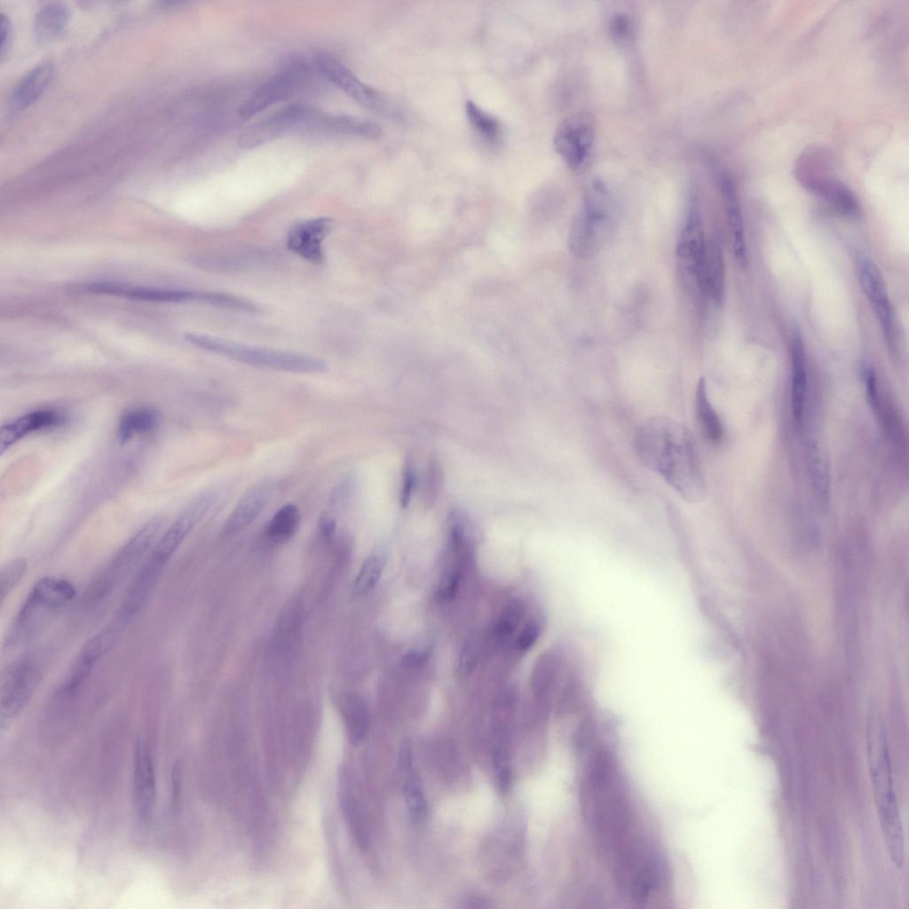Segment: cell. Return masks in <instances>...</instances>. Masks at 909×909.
Wrapping results in <instances>:
<instances>
[{"mask_svg":"<svg viewBox=\"0 0 909 909\" xmlns=\"http://www.w3.org/2000/svg\"><path fill=\"white\" fill-rule=\"evenodd\" d=\"M634 447L640 461L660 474L684 500L701 501L706 485L693 437L679 422L658 416L636 430Z\"/></svg>","mask_w":909,"mask_h":909,"instance_id":"cell-1","label":"cell"},{"mask_svg":"<svg viewBox=\"0 0 909 909\" xmlns=\"http://www.w3.org/2000/svg\"><path fill=\"white\" fill-rule=\"evenodd\" d=\"M866 752L884 841L891 861L901 868L905 862L903 827L894 792L889 744L882 723L877 726L868 724Z\"/></svg>","mask_w":909,"mask_h":909,"instance_id":"cell-2","label":"cell"},{"mask_svg":"<svg viewBox=\"0 0 909 909\" xmlns=\"http://www.w3.org/2000/svg\"><path fill=\"white\" fill-rule=\"evenodd\" d=\"M186 339L202 349L257 367L299 374L322 373L328 368L324 360L301 353L254 347L201 334H187Z\"/></svg>","mask_w":909,"mask_h":909,"instance_id":"cell-3","label":"cell"},{"mask_svg":"<svg viewBox=\"0 0 909 909\" xmlns=\"http://www.w3.org/2000/svg\"><path fill=\"white\" fill-rule=\"evenodd\" d=\"M604 187H597L586 195L582 207L571 223L568 249L581 259L597 255L612 235L615 217Z\"/></svg>","mask_w":909,"mask_h":909,"instance_id":"cell-4","label":"cell"},{"mask_svg":"<svg viewBox=\"0 0 909 909\" xmlns=\"http://www.w3.org/2000/svg\"><path fill=\"white\" fill-rule=\"evenodd\" d=\"M75 586L67 579L43 577L28 592L14 618L9 642L29 637L46 619L75 597Z\"/></svg>","mask_w":909,"mask_h":909,"instance_id":"cell-5","label":"cell"},{"mask_svg":"<svg viewBox=\"0 0 909 909\" xmlns=\"http://www.w3.org/2000/svg\"><path fill=\"white\" fill-rule=\"evenodd\" d=\"M161 527V519H151L121 548L90 587V600L100 601L107 597L129 576L154 546Z\"/></svg>","mask_w":909,"mask_h":909,"instance_id":"cell-6","label":"cell"},{"mask_svg":"<svg viewBox=\"0 0 909 909\" xmlns=\"http://www.w3.org/2000/svg\"><path fill=\"white\" fill-rule=\"evenodd\" d=\"M39 661L24 656L8 666L2 674L0 723L4 728L25 708L41 679Z\"/></svg>","mask_w":909,"mask_h":909,"instance_id":"cell-7","label":"cell"},{"mask_svg":"<svg viewBox=\"0 0 909 909\" xmlns=\"http://www.w3.org/2000/svg\"><path fill=\"white\" fill-rule=\"evenodd\" d=\"M706 249L707 242L701 216L698 207L692 204L677 241L676 255L687 289L698 297H701Z\"/></svg>","mask_w":909,"mask_h":909,"instance_id":"cell-8","label":"cell"},{"mask_svg":"<svg viewBox=\"0 0 909 909\" xmlns=\"http://www.w3.org/2000/svg\"><path fill=\"white\" fill-rule=\"evenodd\" d=\"M310 75V67L303 62H295L260 84L241 105L239 115L250 119L270 106L292 96Z\"/></svg>","mask_w":909,"mask_h":909,"instance_id":"cell-9","label":"cell"},{"mask_svg":"<svg viewBox=\"0 0 909 909\" xmlns=\"http://www.w3.org/2000/svg\"><path fill=\"white\" fill-rule=\"evenodd\" d=\"M596 125L593 117L586 112L575 113L557 126L554 146L565 162L573 170L581 169L588 162L593 148Z\"/></svg>","mask_w":909,"mask_h":909,"instance_id":"cell-10","label":"cell"},{"mask_svg":"<svg viewBox=\"0 0 909 909\" xmlns=\"http://www.w3.org/2000/svg\"><path fill=\"white\" fill-rule=\"evenodd\" d=\"M320 114L301 105H290L251 124L237 138L241 148H253L273 140L300 125L316 124Z\"/></svg>","mask_w":909,"mask_h":909,"instance_id":"cell-11","label":"cell"},{"mask_svg":"<svg viewBox=\"0 0 909 909\" xmlns=\"http://www.w3.org/2000/svg\"><path fill=\"white\" fill-rule=\"evenodd\" d=\"M218 496L217 489L199 495L158 539L149 557L166 565L192 529L211 510Z\"/></svg>","mask_w":909,"mask_h":909,"instance_id":"cell-12","label":"cell"},{"mask_svg":"<svg viewBox=\"0 0 909 909\" xmlns=\"http://www.w3.org/2000/svg\"><path fill=\"white\" fill-rule=\"evenodd\" d=\"M121 629L115 623L114 627L94 635L83 645L59 689V697L69 698L77 692L97 663L114 646Z\"/></svg>","mask_w":909,"mask_h":909,"instance_id":"cell-13","label":"cell"},{"mask_svg":"<svg viewBox=\"0 0 909 909\" xmlns=\"http://www.w3.org/2000/svg\"><path fill=\"white\" fill-rule=\"evenodd\" d=\"M857 273L861 289L873 309L889 348L894 347L892 307L885 280L876 264L867 256L857 259Z\"/></svg>","mask_w":909,"mask_h":909,"instance_id":"cell-14","label":"cell"},{"mask_svg":"<svg viewBox=\"0 0 909 909\" xmlns=\"http://www.w3.org/2000/svg\"><path fill=\"white\" fill-rule=\"evenodd\" d=\"M132 794L138 819L148 824L153 819L156 801V781L153 756L147 743L138 739L133 754Z\"/></svg>","mask_w":909,"mask_h":909,"instance_id":"cell-15","label":"cell"},{"mask_svg":"<svg viewBox=\"0 0 909 909\" xmlns=\"http://www.w3.org/2000/svg\"><path fill=\"white\" fill-rule=\"evenodd\" d=\"M81 289L90 293L123 296L145 301L197 302L208 304L209 300V292L160 289L111 281L89 282L82 285Z\"/></svg>","mask_w":909,"mask_h":909,"instance_id":"cell-16","label":"cell"},{"mask_svg":"<svg viewBox=\"0 0 909 909\" xmlns=\"http://www.w3.org/2000/svg\"><path fill=\"white\" fill-rule=\"evenodd\" d=\"M316 67L326 80L338 87L359 104L368 108H377L381 105V97L377 91L361 82L335 57L328 54L318 56Z\"/></svg>","mask_w":909,"mask_h":909,"instance_id":"cell-17","label":"cell"},{"mask_svg":"<svg viewBox=\"0 0 909 909\" xmlns=\"http://www.w3.org/2000/svg\"><path fill=\"white\" fill-rule=\"evenodd\" d=\"M332 225L333 220L327 217L297 222L288 233L287 247L306 261L319 265L324 260L322 242Z\"/></svg>","mask_w":909,"mask_h":909,"instance_id":"cell-18","label":"cell"},{"mask_svg":"<svg viewBox=\"0 0 909 909\" xmlns=\"http://www.w3.org/2000/svg\"><path fill=\"white\" fill-rule=\"evenodd\" d=\"M164 567L147 557L128 589L115 623L123 628L139 613L157 585Z\"/></svg>","mask_w":909,"mask_h":909,"instance_id":"cell-19","label":"cell"},{"mask_svg":"<svg viewBox=\"0 0 909 909\" xmlns=\"http://www.w3.org/2000/svg\"><path fill=\"white\" fill-rule=\"evenodd\" d=\"M797 176L811 193L827 202L837 212L850 217L858 216L856 196L840 181L801 168H797Z\"/></svg>","mask_w":909,"mask_h":909,"instance_id":"cell-20","label":"cell"},{"mask_svg":"<svg viewBox=\"0 0 909 909\" xmlns=\"http://www.w3.org/2000/svg\"><path fill=\"white\" fill-rule=\"evenodd\" d=\"M273 488L268 484H260L247 490L240 498L223 524L225 535H235L248 527L261 514L270 502Z\"/></svg>","mask_w":909,"mask_h":909,"instance_id":"cell-21","label":"cell"},{"mask_svg":"<svg viewBox=\"0 0 909 909\" xmlns=\"http://www.w3.org/2000/svg\"><path fill=\"white\" fill-rule=\"evenodd\" d=\"M729 230L732 239L733 254L740 267H746L748 256L745 241L744 222L736 188L731 177L723 172L719 178Z\"/></svg>","mask_w":909,"mask_h":909,"instance_id":"cell-22","label":"cell"},{"mask_svg":"<svg viewBox=\"0 0 909 909\" xmlns=\"http://www.w3.org/2000/svg\"><path fill=\"white\" fill-rule=\"evenodd\" d=\"M63 417L56 411L41 409L27 413L1 427L0 450L3 454L27 435L59 425Z\"/></svg>","mask_w":909,"mask_h":909,"instance_id":"cell-23","label":"cell"},{"mask_svg":"<svg viewBox=\"0 0 909 909\" xmlns=\"http://www.w3.org/2000/svg\"><path fill=\"white\" fill-rule=\"evenodd\" d=\"M54 75V65L46 60L35 66L16 84L11 98L12 107L24 109L36 101L47 89Z\"/></svg>","mask_w":909,"mask_h":909,"instance_id":"cell-24","label":"cell"},{"mask_svg":"<svg viewBox=\"0 0 909 909\" xmlns=\"http://www.w3.org/2000/svg\"><path fill=\"white\" fill-rule=\"evenodd\" d=\"M724 286L725 268L722 247L716 240H710L707 243L701 280V297H706L715 306H719L723 301Z\"/></svg>","mask_w":909,"mask_h":909,"instance_id":"cell-25","label":"cell"},{"mask_svg":"<svg viewBox=\"0 0 909 909\" xmlns=\"http://www.w3.org/2000/svg\"><path fill=\"white\" fill-rule=\"evenodd\" d=\"M792 413L798 427L803 420L804 406L807 393L806 357L803 340L798 329L794 331L791 344Z\"/></svg>","mask_w":909,"mask_h":909,"instance_id":"cell-26","label":"cell"},{"mask_svg":"<svg viewBox=\"0 0 909 909\" xmlns=\"http://www.w3.org/2000/svg\"><path fill=\"white\" fill-rule=\"evenodd\" d=\"M69 19L68 7L59 2H51L42 6L36 13L33 35L37 43L45 44L53 41L65 28Z\"/></svg>","mask_w":909,"mask_h":909,"instance_id":"cell-27","label":"cell"},{"mask_svg":"<svg viewBox=\"0 0 909 909\" xmlns=\"http://www.w3.org/2000/svg\"><path fill=\"white\" fill-rule=\"evenodd\" d=\"M340 709L350 742L360 743L368 729V713L364 701L357 695H346L340 703Z\"/></svg>","mask_w":909,"mask_h":909,"instance_id":"cell-28","label":"cell"},{"mask_svg":"<svg viewBox=\"0 0 909 909\" xmlns=\"http://www.w3.org/2000/svg\"><path fill=\"white\" fill-rule=\"evenodd\" d=\"M696 415L706 438L712 443H720L723 437L721 420L708 399L707 385L702 377L699 380L695 396Z\"/></svg>","mask_w":909,"mask_h":909,"instance_id":"cell-29","label":"cell"},{"mask_svg":"<svg viewBox=\"0 0 909 909\" xmlns=\"http://www.w3.org/2000/svg\"><path fill=\"white\" fill-rule=\"evenodd\" d=\"M319 125L337 133L366 138H376L382 133L381 126L378 123L368 119L345 115H322Z\"/></svg>","mask_w":909,"mask_h":909,"instance_id":"cell-30","label":"cell"},{"mask_svg":"<svg viewBox=\"0 0 909 909\" xmlns=\"http://www.w3.org/2000/svg\"><path fill=\"white\" fill-rule=\"evenodd\" d=\"M159 415L149 407H138L129 409L121 417L117 427V437L121 442H126L136 435L146 433L158 424Z\"/></svg>","mask_w":909,"mask_h":909,"instance_id":"cell-31","label":"cell"},{"mask_svg":"<svg viewBox=\"0 0 909 909\" xmlns=\"http://www.w3.org/2000/svg\"><path fill=\"white\" fill-rule=\"evenodd\" d=\"M300 522L299 507L296 503H286L273 515L267 523L266 536L275 543L286 542L296 534Z\"/></svg>","mask_w":909,"mask_h":909,"instance_id":"cell-32","label":"cell"},{"mask_svg":"<svg viewBox=\"0 0 909 909\" xmlns=\"http://www.w3.org/2000/svg\"><path fill=\"white\" fill-rule=\"evenodd\" d=\"M465 113L471 128L483 140L491 146L499 143L501 125L495 117L471 100L466 102Z\"/></svg>","mask_w":909,"mask_h":909,"instance_id":"cell-33","label":"cell"},{"mask_svg":"<svg viewBox=\"0 0 909 909\" xmlns=\"http://www.w3.org/2000/svg\"><path fill=\"white\" fill-rule=\"evenodd\" d=\"M384 562L385 557L381 551L372 552L367 557L352 585L354 597H364L374 589L382 574Z\"/></svg>","mask_w":909,"mask_h":909,"instance_id":"cell-34","label":"cell"},{"mask_svg":"<svg viewBox=\"0 0 909 909\" xmlns=\"http://www.w3.org/2000/svg\"><path fill=\"white\" fill-rule=\"evenodd\" d=\"M354 492L355 479L352 475H348L332 489L327 508L322 512L337 520L350 505Z\"/></svg>","mask_w":909,"mask_h":909,"instance_id":"cell-35","label":"cell"},{"mask_svg":"<svg viewBox=\"0 0 909 909\" xmlns=\"http://www.w3.org/2000/svg\"><path fill=\"white\" fill-rule=\"evenodd\" d=\"M403 793L411 818L415 822H421L426 816L427 804L416 776H411L407 780Z\"/></svg>","mask_w":909,"mask_h":909,"instance_id":"cell-36","label":"cell"},{"mask_svg":"<svg viewBox=\"0 0 909 909\" xmlns=\"http://www.w3.org/2000/svg\"><path fill=\"white\" fill-rule=\"evenodd\" d=\"M28 563L24 558H14L0 570V600L3 603L26 573Z\"/></svg>","mask_w":909,"mask_h":909,"instance_id":"cell-37","label":"cell"},{"mask_svg":"<svg viewBox=\"0 0 909 909\" xmlns=\"http://www.w3.org/2000/svg\"><path fill=\"white\" fill-rule=\"evenodd\" d=\"M823 462L822 457L817 451H811L810 457L811 478L816 494L821 501V503L825 504L828 499L829 481L827 468Z\"/></svg>","mask_w":909,"mask_h":909,"instance_id":"cell-38","label":"cell"},{"mask_svg":"<svg viewBox=\"0 0 909 909\" xmlns=\"http://www.w3.org/2000/svg\"><path fill=\"white\" fill-rule=\"evenodd\" d=\"M522 616L523 608L518 602H512L508 605L502 610L495 623V635L502 638L510 636L518 626Z\"/></svg>","mask_w":909,"mask_h":909,"instance_id":"cell-39","label":"cell"},{"mask_svg":"<svg viewBox=\"0 0 909 909\" xmlns=\"http://www.w3.org/2000/svg\"><path fill=\"white\" fill-rule=\"evenodd\" d=\"M443 482L442 470L438 462L432 461L425 473L423 499L425 506H432L439 496Z\"/></svg>","mask_w":909,"mask_h":909,"instance_id":"cell-40","label":"cell"},{"mask_svg":"<svg viewBox=\"0 0 909 909\" xmlns=\"http://www.w3.org/2000/svg\"><path fill=\"white\" fill-rule=\"evenodd\" d=\"M460 573L458 570L450 569L441 576L437 595L440 599L448 600L454 597L459 588Z\"/></svg>","mask_w":909,"mask_h":909,"instance_id":"cell-41","label":"cell"},{"mask_svg":"<svg viewBox=\"0 0 909 909\" xmlns=\"http://www.w3.org/2000/svg\"><path fill=\"white\" fill-rule=\"evenodd\" d=\"M416 484V474L413 462L407 460L402 472L400 503L403 507L408 505L413 495Z\"/></svg>","mask_w":909,"mask_h":909,"instance_id":"cell-42","label":"cell"},{"mask_svg":"<svg viewBox=\"0 0 909 909\" xmlns=\"http://www.w3.org/2000/svg\"><path fill=\"white\" fill-rule=\"evenodd\" d=\"M494 765L498 776L500 788L504 791L509 788L511 779V771L505 750L497 747L494 754Z\"/></svg>","mask_w":909,"mask_h":909,"instance_id":"cell-43","label":"cell"},{"mask_svg":"<svg viewBox=\"0 0 909 909\" xmlns=\"http://www.w3.org/2000/svg\"><path fill=\"white\" fill-rule=\"evenodd\" d=\"M478 660L477 650L472 644H467L462 649L457 664L456 673L460 678L468 676L475 668Z\"/></svg>","mask_w":909,"mask_h":909,"instance_id":"cell-44","label":"cell"},{"mask_svg":"<svg viewBox=\"0 0 909 909\" xmlns=\"http://www.w3.org/2000/svg\"><path fill=\"white\" fill-rule=\"evenodd\" d=\"M540 634V627L535 621L528 622L518 635L516 644L519 650L529 649L537 640Z\"/></svg>","mask_w":909,"mask_h":909,"instance_id":"cell-45","label":"cell"},{"mask_svg":"<svg viewBox=\"0 0 909 909\" xmlns=\"http://www.w3.org/2000/svg\"><path fill=\"white\" fill-rule=\"evenodd\" d=\"M171 807L178 810L180 803L182 790V768L179 762H176L171 769Z\"/></svg>","mask_w":909,"mask_h":909,"instance_id":"cell-46","label":"cell"},{"mask_svg":"<svg viewBox=\"0 0 909 909\" xmlns=\"http://www.w3.org/2000/svg\"><path fill=\"white\" fill-rule=\"evenodd\" d=\"M429 657V650L412 649L403 655L402 662L405 667L415 668L423 665Z\"/></svg>","mask_w":909,"mask_h":909,"instance_id":"cell-47","label":"cell"},{"mask_svg":"<svg viewBox=\"0 0 909 909\" xmlns=\"http://www.w3.org/2000/svg\"><path fill=\"white\" fill-rule=\"evenodd\" d=\"M399 765L405 771H411L412 768V743L408 739H404L399 746Z\"/></svg>","mask_w":909,"mask_h":909,"instance_id":"cell-48","label":"cell"},{"mask_svg":"<svg viewBox=\"0 0 909 909\" xmlns=\"http://www.w3.org/2000/svg\"><path fill=\"white\" fill-rule=\"evenodd\" d=\"M1 55L4 56L9 48L12 40V24L9 18L4 13L1 15Z\"/></svg>","mask_w":909,"mask_h":909,"instance_id":"cell-49","label":"cell"}]
</instances>
